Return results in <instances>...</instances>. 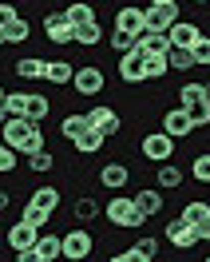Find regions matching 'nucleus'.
Returning a JSON list of instances; mask_svg holds the SVG:
<instances>
[{
  "instance_id": "obj_7",
  "label": "nucleus",
  "mask_w": 210,
  "mask_h": 262,
  "mask_svg": "<svg viewBox=\"0 0 210 262\" xmlns=\"http://www.w3.org/2000/svg\"><path fill=\"white\" fill-rule=\"evenodd\" d=\"M44 40L60 44V48L76 44V28H72V24L64 20V12H48V16H44Z\"/></svg>"
},
{
  "instance_id": "obj_19",
  "label": "nucleus",
  "mask_w": 210,
  "mask_h": 262,
  "mask_svg": "<svg viewBox=\"0 0 210 262\" xmlns=\"http://www.w3.org/2000/svg\"><path fill=\"white\" fill-rule=\"evenodd\" d=\"M87 127H91V123H87V115H83V112H72V115H64V119H60V139L76 143Z\"/></svg>"
},
{
  "instance_id": "obj_27",
  "label": "nucleus",
  "mask_w": 210,
  "mask_h": 262,
  "mask_svg": "<svg viewBox=\"0 0 210 262\" xmlns=\"http://www.w3.org/2000/svg\"><path fill=\"white\" fill-rule=\"evenodd\" d=\"M48 115H52V99H48V96H40V92H32V96H28V115H24V119L44 123Z\"/></svg>"
},
{
  "instance_id": "obj_23",
  "label": "nucleus",
  "mask_w": 210,
  "mask_h": 262,
  "mask_svg": "<svg viewBox=\"0 0 210 262\" xmlns=\"http://www.w3.org/2000/svg\"><path fill=\"white\" fill-rule=\"evenodd\" d=\"M72 214H76V223H96L99 214H103V207H99L91 195H80V199H76V207H72Z\"/></svg>"
},
{
  "instance_id": "obj_16",
  "label": "nucleus",
  "mask_w": 210,
  "mask_h": 262,
  "mask_svg": "<svg viewBox=\"0 0 210 262\" xmlns=\"http://www.w3.org/2000/svg\"><path fill=\"white\" fill-rule=\"evenodd\" d=\"M60 12H64V20L67 24H72V28H83V24H96V8H91V4H87V0H72V4H64V8H60Z\"/></svg>"
},
{
  "instance_id": "obj_52",
  "label": "nucleus",
  "mask_w": 210,
  "mask_h": 262,
  "mask_svg": "<svg viewBox=\"0 0 210 262\" xmlns=\"http://www.w3.org/2000/svg\"><path fill=\"white\" fill-rule=\"evenodd\" d=\"M0 44H4V36H0Z\"/></svg>"
},
{
  "instance_id": "obj_8",
  "label": "nucleus",
  "mask_w": 210,
  "mask_h": 262,
  "mask_svg": "<svg viewBox=\"0 0 210 262\" xmlns=\"http://www.w3.org/2000/svg\"><path fill=\"white\" fill-rule=\"evenodd\" d=\"M119 80L123 83H143L147 80V52L143 48L119 56Z\"/></svg>"
},
{
  "instance_id": "obj_30",
  "label": "nucleus",
  "mask_w": 210,
  "mask_h": 262,
  "mask_svg": "<svg viewBox=\"0 0 210 262\" xmlns=\"http://www.w3.org/2000/svg\"><path fill=\"white\" fill-rule=\"evenodd\" d=\"M0 36H4V44H24V40L32 36V24L20 16V20H12V24H8V28H4Z\"/></svg>"
},
{
  "instance_id": "obj_10",
  "label": "nucleus",
  "mask_w": 210,
  "mask_h": 262,
  "mask_svg": "<svg viewBox=\"0 0 210 262\" xmlns=\"http://www.w3.org/2000/svg\"><path fill=\"white\" fill-rule=\"evenodd\" d=\"M83 115H87V123H91L99 135H107V139L123 131V119H119V112H115V107H91V112H83Z\"/></svg>"
},
{
  "instance_id": "obj_32",
  "label": "nucleus",
  "mask_w": 210,
  "mask_h": 262,
  "mask_svg": "<svg viewBox=\"0 0 210 262\" xmlns=\"http://www.w3.org/2000/svg\"><path fill=\"white\" fill-rule=\"evenodd\" d=\"M99 40H103V28H99V20H96V24H83V28H76V44H83V48H96Z\"/></svg>"
},
{
  "instance_id": "obj_49",
  "label": "nucleus",
  "mask_w": 210,
  "mask_h": 262,
  "mask_svg": "<svg viewBox=\"0 0 210 262\" xmlns=\"http://www.w3.org/2000/svg\"><path fill=\"white\" fill-rule=\"evenodd\" d=\"M191 4H210V0H191Z\"/></svg>"
},
{
  "instance_id": "obj_1",
  "label": "nucleus",
  "mask_w": 210,
  "mask_h": 262,
  "mask_svg": "<svg viewBox=\"0 0 210 262\" xmlns=\"http://www.w3.org/2000/svg\"><path fill=\"white\" fill-rule=\"evenodd\" d=\"M0 139H4V147H12L16 155H24V159L48 147V143H44V131H40V123H32V119H4Z\"/></svg>"
},
{
  "instance_id": "obj_48",
  "label": "nucleus",
  "mask_w": 210,
  "mask_h": 262,
  "mask_svg": "<svg viewBox=\"0 0 210 262\" xmlns=\"http://www.w3.org/2000/svg\"><path fill=\"white\" fill-rule=\"evenodd\" d=\"M4 96H8V92H4V83H0V107H4Z\"/></svg>"
},
{
  "instance_id": "obj_15",
  "label": "nucleus",
  "mask_w": 210,
  "mask_h": 262,
  "mask_svg": "<svg viewBox=\"0 0 210 262\" xmlns=\"http://www.w3.org/2000/svg\"><path fill=\"white\" fill-rule=\"evenodd\" d=\"M115 32L139 36L143 32V8H139V4H123V8L115 12Z\"/></svg>"
},
{
  "instance_id": "obj_28",
  "label": "nucleus",
  "mask_w": 210,
  "mask_h": 262,
  "mask_svg": "<svg viewBox=\"0 0 210 262\" xmlns=\"http://www.w3.org/2000/svg\"><path fill=\"white\" fill-rule=\"evenodd\" d=\"M155 179H159L162 191H175V187H182V171L175 163H159L155 167Z\"/></svg>"
},
{
  "instance_id": "obj_51",
  "label": "nucleus",
  "mask_w": 210,
  "mask_h": 262,
  "mask_svg": "<svg viewBox=\"0 0 210 262\" xmlns=\"http://www.w3.org/2000/svg\"><path fill=\"white\" fill-rule=\"evenodd\" d=\"M202 262H210V254H206V258H202Z\"/></svg>"
},
{
  "instance_id": "obj_2",
  "label": "nucleus",
  "mask_w": 210,
  "mask_h": 262,
  "mask_svg": "<svg viewBox=\"0 0 210 262\" xmlns=\"http://www.w3.org/2000/svg\"><path fill=\"white\" fill-rule=\"evenodd\" d=\"M103 219H107L115 230H139L147 223L131 195H111V199H107V207H103Z\"/></svg>"
},
{
  "instance_id": "obj_13",
  "label": "nucleus",
  "mask_w": 210,
  "mask_h": 262,
  "mask_svg": "<svg viewBox=\"0 0 210 262\" xmlns=\"http://www.w3.org/2000/svg\"><path fill=\"white\" fill-rule=\"evenodd\" d=\"M198 36H202V28H198L194 20H175V24L167 28V40H171V48H191Z\"/></svg>"
},
{
  "instance_id": "obj_33",
  "label": "nucleus",
  "mask_w": 210,
  "mask_h": 262,
  "mask_svg": "<svg viewBox=\"0 0 210 262\" xmlns=\"http://www.w3.org/2000/svg\"><path fill=\"white\" fill-rule=\"evenodd\" d=\"M167 64H171V72H191V68H194L191 48H171V52H167Z\"/></svg>"
},
{
  "instance_id": "obj_12",
  "label": "nucleus",
  "mask_w": 210,
  "mask_h": 262,
  "mask_svg": "<svg viewBox=\"0 0 210 262\" xmlns=\"http://www.w3.org/2000/svg\"><path fill=\"white\" fill-rule=\"evenodd\" d=\"M36 238H40V227H28L24 219H20L16 227H8V234H4V243L12 246V254H16V250H32Z\"/></svg>"
},
{
  "instance_id": "obj_46",
  "label": "nucleus",
  "mask_w": 210,
  "mask_h": 262,
  "mask_svg": "<svg viewBox=\"0 0 210 262\" xmlns=\"http://www.w3.org/2000/svg\"><path fill=\"white\" fill-rule=\"evenodd\" d=\"M8 203H12V195H8V191H0V211H8Z\"/></svg>"
},
{
  "instance_id": "obj_42",
  "label": "nucleus",
  "mask_w": 210,
  "mask_h": 262,
  "mask_svg": "<svg viewBox=\"0 0 210 262\" xmlns=\"http://www.w3.org/2000/svg\"><path fill=\"white\" fill-rule=\"evenodd\" d=\"M135 250H139V254H147V258H159V238H151V234H143V238L135 243Z\"/></svg>"
},
{
  "instance_id": "obj_44",
  "label": "nucleus",
  "mask_w": 210,
  "mask_h": 262,
  "mask_svg": "<svg viewBox=\"0 0 210 262\" xmlns=\"http://www.w3.org/2000/svg\"><path fill=\"white\" fill-rule=\"evenodd\" d=\"M12 262H40V254H36V246H32V250H16V258H12Z\"/></svg>"
},
{
  "instance_id": "obj_18",
  "label": "nucleus",
  "mask_w": 210,
  "mask_h": 262,
  "mask_svg": "<svg viewBox=\"0 0 210 262\" xmlns=\"http://www.w3.org/2000/svg\"><path fill=\"white\" fill-rule=\"evenodd\" d=\"M28 203H36L40 211H48V214H56L60 203H64V191H60V187H36L32 195H28Z\"/></svg>"
},
{
  "instance_id": "obj_31",
  "label": "nucleus",
  "mask_w": 210,
  "mask_h": 262,
  "mask_svg": "<svg viewBox=\"0 0 210 262\" xmlns=\"http://www.w3.org/2000/svg\"><path fill=\"white\" fill-rule=\"evenodd\" d=\"M182 112L191 115L194 131H198V127H210V99H198V103H191V107H182Z\"/></svg>"
},
{
  "instance_id": "obj_26",
  "label": "nucleus",
  "mask_w": 210,
  "mask_h": 262,
  "mask_svg": "<svg viewBox=\"0 0 210 262\" xmlns=\"http://www.w3.org/2000/svg\"><path fill=\"white\" fill-rule=\"evenodd\" d=\"M178 219H182L186 227H198L202 219H210V203H202V199H191V203L178 211Z\"/></svg>"
},
{
  "instance_id": "obj_41",
  "label": "nucleus",
  "mask_w": 210,
  "mask_h": 262,
  "mask_svg": "<svg viewBox=\"0 0 210 262\" xmlns=\"http://www.w3.org/2000/svg\"><path fill=\"white\" fill-rule=\"evenodd\" d=\"M12 20H20V12H16V4L12 0H0V32L12 24Z\"/></svg>"
},
{
  "instance_id": "obj_9",
  "label": "nucleus",
  "mask_w": 210,
  "mask_h": 262,
  "mask_svg": "<svg viewBox=\"0 0 210 262\" xmlns=\"http://www.w3.org/2000/svg\"><path fill=\"white\" fill-rule=\"evenodd\" d=\"M159 127L167 131L171 139H191V135H194V123H191V115L182 112V107H167Z\"/></svg>"
},
{
  "instance_id": "obj_21",
  "label": "nucleus",
  "mask_w": 210,
  "mask_h": 262,
  "mask_svg": "<svg viewBox=\"0 0 210 262\" xmlns=\"http://www.w3.org/2000/svg\"><path fill=\"white\" fill-rule=\"evenodd\" d=\"M60 250H64L60 234H44V230H40V238H36V254H40V262H60Z\"/></svg>"
},
{
  "instance_id": "obj_39",
  "label": "nucleus",
  "mask_w": 210,
  "mask_h": 262,
  "mask_svg": "<svg viewBox=\"0 0 210 262\" xmlns=\"http://www.w3.org/2000/svg\"><path fill=\"white\" fill-rule=\"evenodd\" d=\"M167 72H171L167 56H147V80H162Z\"/></svg>"
},
{
  "instance_id": "obj_11",
  "label": "nucleus",
  "mask_w": 210,
  "mask_h": 262,
  "mask_svg": "<svg viewBox=\"0 0 210 262\" xmlns=\"http://www.w3.org/2000/svg\"><path fill=\"white\" fill-rule=\"evenodd\" d=\"M162 234H167V243L178 246V250H194V246H198V230L186 227L182 219H171V223L162 227Z\"/></svg>"
},
{
  "instance_id": "obj_50",
  "label": "nucleus",
  "mask_w": 210,
  "mask_h": 262,
  "mask_svg": "<svg viewBox=\"0 0 210 262\" xmlns=\"http://www.w3.org/2000/svg\"><path fill=\"white\" fill-rule=\"evenodd\" d=\"M206 96H210V80H206Z\"/></svg>"
},
{
  "instance_id": "obj_5",
  "label": "nucleus",
  "mask_w": 210,
  "mask_h": 262,
  "mask_svg": "<svg viewBox=\"0 0 210 262\" xmlns=\"http://www.w3.org/2000/svg\"><path fill=\"white\" fill-rule=\"evenodd\" d=\"M72 88H76L83 99H91V96H99V92L107 88V76H103V68H99V64H76Z\"/></svg>"
},
{
  "instance_id": "obj_22",
  "label": "nucleus",
  "mask_w": 210,
  "mask_h": 262,
  "mask_svg": "<svg viewBox=\"0 0 210 262\" xmlns=\"http://www.w3.org/2000/svg\"><path fill=\"white\" fill-rule=\"evenodd\" d=\"M103 143H107V135H99L96 127H87V131L80 135V139L72 143V147L80 151V155H99V151H103Z\"/></svg>"
},
{
  "instance_id": "obj_34",
  "label": "nucleus",
  "mask_w": 210,
  "mask_h": 262,
  "mask_svg": "<svg viewBox=\"0 0 210 262\" xmlns=\"http://www.w3.org/2000/svg\"><path fill=\"white\" fill-rule=\"evenodd\" d=\"M191 60L194 68H210V36H198L191 44Z\"/></svg>"
},
{
  "instance_id": "obj_3",
  "label": "nucleus",
  "mask_w": 210,
  "mask_h": 262,
  "mask_svg": "<svg viewBox=\"0 0 210 262\" xmlns=\"http://www.w3.org/2000/svg\"><path fill=\"white\" fill-rule=\"evenodd\" d=\"M60 243H64L60 262H83V258L96 254V234L87 227H76V230H67V234H60Z\"/></svg>"
},
{
  "instance_id": "obj_20",
  "label": "nucleus",
  "mask_w": 210,
  "mask_h": 262,
  "mask_svg": "<svg viewBox=\"0 0 210 262\" xmlns=\"http://www.w3.org/2000/svg\"><path fill=\"white\" fill-rule=\"evenodd\" d=\"M72 76H76V64H67V60H48V68H44V80H48L52 88L72 83Z\"/></svg>"
},
{
  "instance_id": "obj_38",
  "label": "nucleus",
  "mask_w": 210,
  "mask_h": 262,
  "mask_svg": "<svg viewBox=\"0 0 210 262\" xmlns=\"http://www.w3.org/2000/svg\"><path fill=\"white\" fill-rule=\"evenodd\" d=\"M135 48H139V40H135V36L111 32V52H115V56H127V52H135Z\"/></svg>"
},
{
  "instance_id": "obj_47",
  "label": "nucleus",
  "mask_w": 210,
  "mask_h": 262,
  "mask_svg": "<svg viewBox=\"0 0 210 262\" xmlns=\"http://www.w3.org/2000/svg\"><path fill=\"white\" fill-rule=\"evenodd\" d=\"M147 4H178V0H147Z\"/></svg>"
},
{
  "instance_id": "obj_45",
  "label": "nucleus",
  "mask_w": 210,
  "mask_h": 262,
  "mask_svg": "<svg viewBox=\"0 0 210 262\" xmlns=\"http://www.w3.org/2000/svg\"><path fill=\"white\" fill-rule=\"evenodd\" d=\"M194 230H198V243H210V219H202Z\"/></svg>"
},
{
  "instance_id": "obj_25",
  "label": "nucleus",
  "mask_w": 210,
  "mask_h": 262,
  "mask_svg": "<svg viewBox=\"0 0 210 262\" xmlns=\"http://www.w3.org/2000/svg\"><path fill=\"white\" fill-rule=\"evenodd\" d=\"M28 96H32V92H8V96H4V115H8V119H24V115H28Z\"/></svg>"
},
{
  "instance_id": "obj_24",
  "label": "nucleus",
  "mask_w": 210,
  "mask_h": 262,
  "mask_svg": "<svg viewBox=\"0 0 210 262\" xmlns=\"http://www.w3.org/2000/svg\"><path fill=\"white\" fill-rule=\"evenodd\" d=\"M44 68H48V60L24 56V60H16V76H20V80H44Z\"/></svg>"
},
{
  "instance_id": "obj_35",
  "label": "nucleus",
  "mask_w": 210,
  "mask_h": 262,
  "mask_svg": "<svg viewBox=\"0 0 210 262\" xmlns=\"http://www.w3.org/2000/svg\"><path fill=\"white\" fill-rule=\"evenodd\" d=\"M191 179H198V183H206V187H210V151H202V155H194V159H191Z\"/></svg>"
},
{
  "instance_id": "obj_29",
  "label": "nucleus",
  "mask_w": 210,
  "mask_h": 262,
  "mask_svg": "<svg viewBox=\"0 0 210 262\" xmlns=\"http://www.w3.org/2000/svg\"><path fill=\"white\" fill-rule=\"evenodd\" d=\"M178 99H182L178 107H191V103H198V99H210V96H206V83H198V80H186L182 88H178Z\"/></svg>"
},
{
  "instance_id": "obj_37",
  "label": "nucleus",
  "mask_w": 210,
  "mask_h": 262,
  "mask_svg": "<svg viewBox=\"0 0 210 262\" xmlns=\"http://www.w3.org/2000/svg\"><path fill=\"white\" fill-rule=\"evenodd\" d=\"M20 219H24L28 227H40V230H44V227H48V219H52V214H48V211H40L36 203H24V214H20Z\"/></svg>"
},
{
  "instance_id": "obj_4",
  "label": "nucleus",
  "mask_w": 210,
  "mask_h": 262,
  "mask_svg": "<svg viewBox=\"0 0 210 262\" xmlns=\"http://www.w3.org/2000/svg\"><path fill=\"white\" fill-rule=\"evenodd\" d=\"M139 151H143V159L147 163H171V155H175V139H171V135H167V131H147L143 139H139Z\"/></svg>"
},
{
  "instance_id": "obj_17",
  "label": "nucleus",
  "mask_w": 210,
  "mask_h": 262,
  "mask_svg": "<svg viewBox=\"0 0 210 262\" xmlns=\"http://www.w3.org/2000/svg\"><path fill=\"white\" fill-rule=\"evenodd\" d=\"M135 207H139V214H143V219H155V214L162 211V195H159V187H139V191H135Z\"/></svg>"
},
{
  "instance_id": "obj_36",
  "label": "nucleus",
  "mask_w": 210,
  "mask_h": 262,
  "mask_svg": "<svg viewBox=\"0 0 210 262\" xmlns=\"http://www.w3.org/2000/svg\"><path fill=\"white\" fill-rule=\"evenodd\" d=\"M52 167H56V159H52V151H36V155H28V171H36V175H48Z\"/></svg>"
},
{
  "instance_id": "obj_6",
  "label": "nucleus",
  "mask_w": 210,
  "mask_h": 262,
  "mask_svg": "<svg viewBox=\"0 0 210 262\" xmlns=\"http://www.w3.org/2000/svg\"><path fill=\"white\" fill-rule=\"evenodd\" d=\"M175 20H182L178 16V4H147L143 8V28L147 32H167Z\"/></svg>"
},
{
  "instance_id": "obj_43",
  "label": "nucleus",
  "mask_w": 210,
  "mask_h": 262,
  "mask_svg": "<svg viewBox=\"0 0 210 262\" xmlns=\"http://www.w3.org/2000/svg\"><path fill=\"white\" fill-rule=\"evenodd\" d=\"M107 262H151V258H147V254H139L135 246H127V250H119V254H111Z\"/></svg>"
},
{
  "instance_id": "obj_40",
  "label": "nucleus",
  "mask_w": 210,
  "mask_h": 262,
  "mask_svg": "<svg viewBox=\"0 0 210 262\" xmlns=\"http://www.w3.org/2000/svg\"><path fill=\"white\" fill-rule=\"evenodd\" d=\"M16 171V151L4 147V139H0V175H12Z\"/></svg>"
},
{
  "instance_id": "obj_14",
  "label": "nucleus",
  "mask_w": 210,
  "mask_h": 262,
  "mask_svg": "<svg viewBox=\"0 0 210 262\" xmlns=\"http://www.w3.org/2000/svg\"><path fill=\"white\" fill-rule=\"evenodd\" d=\"M127 183H131L127 163H103V171H99V187H103V191H123Z\"/></svg>"
}]
</instances>
